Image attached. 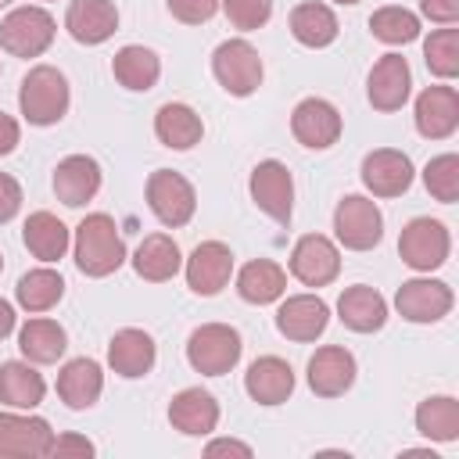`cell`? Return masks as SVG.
I'll return each instance as SVG.
<instances>
[{"label": "cell", "mask_w": 459, "mask_h": 459, "mask_svg": "<svg viewBox=\"0 0 459 459\" xmlns=\"http://www.w3.org/2000/svg\"><path fill=\"white\" fill-rule=\"evenodd\" d=\"M50 455H93V441L82 434H61V437H54Z\"/></svg>", "instance_id": "obj_44"}, {"label": "cell", "mask_w": 459, "mask_h": 459, "mask_svg": "<svg viewBox=\"0 0 459 459\" xmlns=\"http://www.w3.org/2000/svg\"><path fill=\"white\" fill-rule=\"evenodd\" d=\"M68 100H72L68 97V79L54 65H36L22 79L18 108H22L29 126H54V122H61L65 111H68Z\"/></svg>", "instance_id": "obj_2"}, {"label": "cell", "mask_w": 459, "mask_h": 459, "mask_svg": "<svg viewBox=\"0 0 459 459\" xmlns=\"http://www.w3.org/2000/svg\"><path fill=\"white\" fill-rule=\"evenodd\" d=\"M204 455H240V459H251V445L233 441V437H219V441L204 445Z\"/></svg>", "instance_id": "obj_46"}, {"label": "cell", "mask_w": 459, "mask_h": 459, "mask_svg": "<svg viewBox=\"0 0 459 459\" xmlns=\"http://www.w3.org/2000/svg\"><path fill=\"white\" fill-rule=\"evenodd\" d=\"M104 391V369L93 359H72L57 373V398L68 409H90Z\"/></svg>", "instance_id": "obj_26"}, {"label": "cell", "mask_w": 459, "mask_h": 459, "mask_svg": "<svg viewBox=\"0 0 459 459\" xmlns=\"http://www.w3.org/2000/svg\"><path fill=\"white\" fill-rule=\"evenodd\" d=\"M416 430L430 441H455L459 437V402L452 394H430L416 405Z\"/></svg>", "instance_id": "obj_35"}, {"label": "cell", "mask_w": 459, "mask_h": 459, "mask_svg": "<svg viewBox=\"0 0 459 459\" xmlns=\"http://www.w3.org/2000/svg\"><path fill=\"white\" fill-rule=\"evenodd\" d=\"M337 319L355 333H373L387 323V301L377 287H366V283L344 287L337 298Z\"/></svg>", "instance_id": "obj_25"}, {"label": "cell", "mask_w": 459, "mask_h": 459, "mask_svg": "<svg viewBox=\"0 0 459 459\" xmlns=\"http://www.w3.org/2000/svg\"><path fill=\"white\" fill-rule=\"evenodd\" d=\"M333 233L348 251H369L384 237V215L373 197L348 194L333 208Z\"/></svg>", "instance_id": "obj_8"}, {"label": "cell", "mask_w": 459, "mask_h": 459, "mask_svg": "<svg viewBox=\"0 0 459 459\" xmlns=\"http://www.w3.org/2000/svg\"><path fill=\"white\" fill-rule=\"evenodd\" d=\"M169 423L186 437H204L219 427V402L201 387H183L169 402Z\"/></svg>", "instance_id": "obj_24"}, {"label": "cell", "mask_w": 459, "mask_h": 459, "mask_svg": "<svg viewBox=\"0 0 459 459\" xmlns=\"http://www.w3.org/2000/svg\"><path fill=\"white\" fill-rule=\"evenodd\" d=\"M219 7L226 11L230 25L240 32H255L273 18V0H222Z\"/></svg>", "instance_id": "obj_40"}, {"label": "cell", "mask_w": 459, "mask_h": 459, "mask_svg": "<svg viewBox=\"0 0 459 459\" xmlns=\"http://www.w3.org/2000/svg\"><path fill=\"white\" fill-rule=\"evenodd\" d=\"M0 72H4V68H0Z\"/></svg>", "instance_id": "obj_52"}, {"label": "cell", "mask_w": 459, "mask_h": 459, "mask_svg": "<svg viewBox=\"0 0 459 459\" xmlns=\"http://www.w3.org/2000/svg\"><path fill=\"white\" fill-rule=\"evenodd\" d=\"M0 273H4V255H0Z\"/></svg>", "instance_id": "obj_49"}, {"label": "cell", "mask_w": 459, "mask_h": 459, "mask_svg": "<svg viewBox=\"0 0 459 459\" xmlns=\"http://www.w3.org/2000/svg\"><path fill=\"white\" fill-rule=\"evenodd\" d=\"M22 240H25V247H29L32 258H39L43 265H50V262L65 258V251L72 244V233H68V226L54 212H32L25 219V226H22Z\"/></svg>", "instance_id": "obj_28"}, {"label": "cell", "mask_w": 459, "mask_h": 459, "mask_svg": "<svg viewBox=\"0 0 459 459\" xmlns=\"http://www.w3.org/2000/svg\"><path fill=\"white\" fill-rule=\"evenodd\" d=\"M147 208L154 212V219L169 230H179L194 219L197 212V194L194 183L172 169H154L147 176Z\"/></svg>", "instance_id": "obj_6"}, {"label": "cell", "mask_w": 459, "mask_h": 459, "mask_svg": "<svg viewBox=\"0 0 459 459\" xmlns=\"http://www.w3.org/2000/svg\"><path fill=\"white\" fill-rule=\"evenodd\" d=\"M333 4H359V0H333Z\"/></svg>", "instance_id": "obj_48"}, {"label": "cell", "mask_w": 459, "mask_h": 459, "mask_svg": "<svg viewBox=\"0 0 459 459\" xmlns=\"http://www.w3.org/2000/svg\"><path fill=\"white\" fill-rule=\"evenodd\" d=\"M111 75L118 86L133 90V93H147L154 90V82L161 79V57L151 47L140 43H126L115 57H111Z\"/></svg>", "instance_id": "obj_27"}, {"label": "cell", "mask_w": 459, "mask_h": 459, "mask_svg": "<svg viewBox=\"0 0 459 459\" xmlns=\"http://www.w3.org/2000/svg\"><path fill=\"white\" fill-rule=\"evenodd\" d=\"M240 333L230 323H201L186 337V362L201 377H222L240 362Z\"/></svg>", "instance_id": "obj_3"}, {"label": "cell", "mask_w": 459, "mask_h": 459, "mask_svg": "<svg viewBox=\"0 0 459 459\" xmlns=\"http://www.w3.org/2000/svg\"><path fill=\"white\" fill-rule=\"evenodd\" d=\"M18 208H22V186L14 176L0 172V226L11 222L18 215Z\"/></svg>", "instance_id": "obj_42"}, {"label": "cell", "mask_w": 459, "mask_h": 459, "mask_svg": "<svg viewBox=\"0 0 459 459\" xmlns=\"http://www.w3.org/2000/svg\"><path fill=\"white\" fill-rule=\"evenodd\" d=\"M326 323H330V305L319 294H290L276 308V330L298 344L316 341L326 330Z\"/></svg>", "instance_id": "obj_17"}, {"label": "cell", "mask_w": 459, "mask_h": 459, "mask_svg": "<svg viewBox=\"0 0 459 459\" xmlns=\"http://www.w3.org/2000/svg\"><path fill=\"white\" fill-rule=\"evenodd\" d=\"M7 4H11V0H0V7H7Z\"/></svg>", "instance_id": "obj_50"}, {"label": "cell", "mask_w": 459, "mask_h": 459, "mask_svg": "<svg viewBox=\"0 0 459 459\" xmlns=\"http://www.w3.org/2000/svg\"><path fill=\"white\" fill-rule=\"evenodd\" d=\"M448 251H452V233L441 219H430V215H420V219H409L402 226V237H398V255L409 269L416 273H430V269H441L448 262Z\"/></svg>", "instance_id": "obj_4"}, {"label": "cell", "mask_w": 459, "mask_h": 459, "mask_svg": "<svg viewBox=\"0 0 459 459\" xmlns=\"http://www.w3.org/2000/svg\"><path fill=\"white\" fill-rule=\"evenodd\" d=\"M154 359H158V348H154V337L147 330L126 326L108 341V366L126 380L147 377L154 369Z\"/></svg>", "instance_id": "obj_22"}, {"label": "cell", "mask_w": 459, "mask_h": 459, "mask_svg": "<svg viewBox=\"0 0 459 459\" xmlns=\"http://www.w3.org/2000/svg\"><path fill=\"white\" fill-rule=\"evenodd\" d=\"M54 32H57V25H54L50 11L25 4V7L7 11V18L0 22V47L11 57H39L54 43Z\"/></svg>", "instance_id": "obj_5"}, {"label": "cell", "mask_w": 459, "mask_h": 459, "mask_svg": "<svg viewBox=\"0 0 459 459\" xmlns=\"http://www.w3.org/2000/svg\"><path fill=\"white\" fill-rule=\"evenodd\" d=\"M355 384V355L341 344H323L308 359V387L319 398H341Z\"/></svg>", "instance_id": "obj_18"}, {"label": "cell", "mask_w": 459, "mask_h": 459, "mask_svg": "<svg viewBox=\"0 0 459 459\" xmlns=\"http://www.w3.org/2000/svg\"><path fill=\"white\" fill-rule=\"evenodd\" d=\"M18 140H22V126H18V118H11L7 111H0V158L11 154V151L18 147Z\"/></svg>", "instance_id": "obj_45"}, {"label": "cell", "mask_w": 459, "mask_h": 459, "mask_svg": "<svg viewBox=\"0 0 459 459\" xmlns=\"http://www.w3.org/2000/svg\"><path fill=\"white\" fill-rule=\"evenodd\" d=\"M14 298H18V305H22L25 312L39 316V312L54 308V305L65 298V280H61V273H54V269H47V265L29 269V273L18 280Z\"/></svg>", "instance_id": "obj_36"}, {"label": "cell", "mask_w": 459, "mask_h": 459, "mask_svg": "<svg viewBox=\"0 0 459 459\" xmlns=\"http://www.w3.org/2000/svg\"><path fill=\"white\" fill-rule=\"evenodd\" d=\"M47 394V380L32 369V362L25 359H11V362H0V402L7 409H36Z\"/></svg>", "instance_id": "obj_30"}, {"label": "cell", "mask_w": 459, "mask_h": 459, "mask_svg": "<svg viewBox=\"0 0 459 459\" xmlns=\"http://www.w3.org/2000/svg\"><path fill=\"white\" fill-rule=\"evenodd\" d=\"M43 4H47V0H43Z\"/></svg>", "instance_id": "obj_51"}, {"label": "cell", "mask_w": 459, "mask_h": 459, "mask_svg": "<svg viewBox=\"0 0 459 459\" xmlns=\"http://www.w3.org/2000/svg\"><path fill=\"white\" fill-rule=\"evenodd\" d=\"M409 90H412V72H409V61L402 54H384L373 68H369V79H366V97L377 111L391 115L398 108H405L409 100Z\"/></svg>", "instance_id": "obj_16"}, {"label": "cell", "mask_w": 459, "mask_h": 459, "mask_svg": "<svg viewBox=\"0 0 459 459\" xmlns=\"http://www.w3.org/2000/svg\"><path fill=\"white\" fill-rule=\"evenodd\" d=\"M369 32L387 43V47H402V43H412L420 36V14L398 7V4H387L380 11L369 14Z\"/></svg>", "instance_id": "obj_37"}, {"label": "cell", "mask_w": 459, "mask_h": 459, "mask_svg": "<svg viewBox=\"0 0 459 459\" xmlns=\"http://www.w3.org/2000/svg\"><path fill=\"white\" fill-rule=\"evenodd\" d=\"M233 276V251L222 240H201L186 258V287L201 298H215Z\"/></svg>", "instance_id": "obj_15"}, {"label": "cell", "mask_w": 459, "mask_h": 459, "mask_svg": "<svg viewBox=\"0 0 459 459\" xmlns=\"http://www.w3.org/2000/svg\"><path fill=\"white\" fill-rule=\"evenodd\" d=\"M290 36L301 43V47H312V50H323V47H330L333 39H337V32H341V25H337V14L326 7V4H319V0H305V4H298L294 11H290Z\"/></svg>", "instance_id": "obj_32"}, {"label": "cell", "mask_w": 459, "mask_h": 459, "mask_svg": "<svg viewBox=\"0 0 459 459\" xmlns=\"http://www.w3.org/2000/svg\"><path fill=\"white\" fill-rule=\"evenodd\" d=\"M165 4H169V14H172L176 22H183V25H201V22H208V18L219 11L222 0H165Z\"/></svg>", "instance_id": "obj_41"}, {"label": "cell", "mask_w": 459, "mask_h": 459, "mask_svg": "<svg viewBox=\"0 0 459 459\" xmlns=\"http://www.w3.org/2000/svg\"><path fill=\"white\" fill-rule=\"evenodd\" d=\"M412 161L405 151L377 147L362 158V183L373 197H402L412 186Z\"/></svg>", "instance_id": "obj_14"}, {"label": "cell", "mask_w": 459, "mask_h": 459, "mask_svg": "<svg viewBox=\"0 0 459 459\" xmlns=\"http://www.w3.org/2000/svg\"><path fill=\"white\" fill-rule=\"evenodd\" d=\"M287 290V273L273 258H255L237 273V294L247 305H273Z\"/></svg>", "instance_id": "obj_33"}, {"label": "cell", "mask_w": 459, "mask_h": 459, "mask_svg": "<svg viewBox=\"0 0 459 459\" xmlns=\"http://www.w3.org/2000/svg\"><path fill=\"white\" fill-rule=\"evenodd\" d=\"M344 122H341V111L323 100V97H305L298 100V108L290 111V133L301 147L308 151H326L337 143Z\"/></svg>", "instance_id": "obj_12"}, {"label": "cell", "mask_w": 459, "mask_h": 459, "mask_svg": "<svg viewBox=\"0 0 459 459\" xmlns=\"http://www.w3.org/2000/svg\"><path fill=\"white\" fill-rule=\"evenodd\" d=\"M75 265L79 273L100 280V276H111L122 262H126V240L115 226V219L108 212H93L86 215L79 226H75Z\"/></svg>", "instance_id": "obj_1"}, {"label": "cell", "mask_w": 459, "mask_h": 459, "mask_svg": "<svg viewBox=\"0 0 459 459\" xmlns=\"http://www.w3.org/2000/svg\"><path fill=\"white\" fill-rule=\"evenodd\" d=\"M65 29L75 43L97 47L115 36L118 29V7L111 0H72L65 11Z\"/></svg>", "instance_id": "obj_20"}, {"label": "cell", "mask_w": 459, "mask_h": 459, "mask_svg": "<svg viewBox=\"0 0 459 459\" xmlns=\"http://www.w3.org/2000/svg\"><path fill=\"white\" fill-rule=\"evenodd\" d=\"M341 273V251L330 237L323 233H305L290 247V276L301 280L305 287H326Z\"/></svg>", "instance_id": "obj_11"}, {"label": "cell", "mask_w": 459, "mask_h": 459, "mask_svg": "<svg viewBox=\"0 0 459 459\" xmlns=\"http://www.w3.org/2000/svg\"><path fill=\"white\" fill-rule=\"evenodd\" d=\"M11 330H14V308H11V301L0 298V341H4Z\"/></svg>", "instance_id": "obj_47"}, {"label": "cell", "mask_w": 459, "mask_h": 459, "mask_svg": "<svg viewBox=\"0 0 459 459\" xmlns=\"http://www.w3.org/2000/svg\"><path fill=\"white\" fill-rule=\"evenodd\" d=\"M154 136L172 151H190L194 143H201L204 122L190 104L172 100V104H161L154 115Z\"/></svg>", "instance_id": "obj_31"}, {"label": "cell", "mask_w": 459, "mask_h": 459, "mask_svg": "<svg viewBox=\"0 0 459 459\" xmlns=\"http://www.w3.org/2000/svg\"><path fill=\"white\" fill-rule=\"evenodd\" d=\"M54 430L43 416L0 412V459H43L50 455Z\"/></svg>", "instance_id": "obj_10"}, {"label": "cell", "mask_w": 459, "mask_h": 459, "mask_svg": "<svg viewBox=\"0 0 459 459\" xmlns=\"http://www.w3.org/2000/svg\"><path fill=\"white\" fill-rule=\"evenodd\" d=\"M423 186L434 201L452 204L459 201V154H437L423 169Z\"/></svg>", "instance_id": "obj_39"}, {"label": "cell", "mask_w": 459, "mask_h": 459, "mask_svg": "<svg viewBox=\"0 0 459 459\" xmlns=\"http://www.w3.org/2000/svg\"><path fill=\"white\" fill-rule=\"evenodd\" d=\"M100 190V165L90 154H68L54 169V194L68 208H82Z\"/></svg>", "instance_id": "obj_21"}, {"label": "cell", "mask_w": 459, "mask_h": 459, "mask_svg": "<svg viewBox=\"0 0 459 459\" xmlns=\"http://www.w3.org/2000/svg\"><path fill=\"white\" fill-rule=\"evenodd\" d=\"M420 14L437 22V25H455L459 22V0H420Z\"/></svg>", "instance_id": "obj_43"}, {"label": "cell", "mask_w": 459, "mask_h": 459, "mask_svg": "<svg viewBox=\"0 0 459 459\" xmlns=\"http://www.w3.org/2000/svg\"><path fill=\"white\" fill-rule=\"evenodd\" d=\"M452 301H455L452 287L445 280H430V276L405 280L394 294V308L409 323H437L452 312Z\"/></svg>", "instance_id": "obj_13"}, {"label": "cell", "mask_w": 459, "mask_h": 459, "mask_svg": "<svg viewBox=\"0 0 459 459\" xmlns=\"http://www.w3.org/2000/svg\"><path fill=\"white\" fill-rule=\"evenodd\" d=\"M459 129V93L452 86H427L416 97V133L427 140H448Z\"/></svg>", "instance_id": "obj_19"}, {"label": "cell", "mask_w": 459, "mask_h": 459, "mask_svg": "<svg viewBox=\"0 0 459 459\" xmlns=\"http://www.w3.org/2000/svg\"><path fill=\"white\" fill-rule=\"evenodd\" d=\"M18 348H22V355H25L29 362H36V366H50V362H57V359L65 355V348H68V333H65L61 323L36 316V319H29V323L18 330Z\"/></svg>", "instance_id": "obj_34"}, {"label": "cell", "mask_w": 459, "mask_h": 459, "mask_svg": "<svg viewBox=\"0 0 459 459\" xmlns=\"http://www.w3.org/2000/svg\"><path fill=\"white\" fill-rule=\"evenodd\" d=\"M423 61H427L430 75H437V79H455V75H459V29H452V25L434 29V32L423 39Z\"/></svg>", "instance_id": "obj_38"}, {"label": "cell", "mask_w": 459, "mask_h": 459, "mask_svg": "<svg viewBox=\"0 0 459 459\" xmlns=\"http://www.w3.org/2000/svg\"><path fill=\"white\" fill-rule=\"evenodd\" d=\"M244 391L258 405H283L294 391V369L280 355H262L244 373Z\"/></svg>", "instance_id": "obj_23"}, {"label": "cell", "mask_w": 459, "mask_h": 459, "mask_svg": "<svg viewBox=\"0 0 459 459\" xmlns=\"http://www.w3.org/2000/svg\"><path fill=\"white\" fill-rule=\"evenodd\" d=\"M247 190H251V201L280 226L290 222V212H294V179H290V169L276 158H265L251 169V179H247Z\"/></svg>", "instance_id": "obj_9"}, {"label": "cell", "mask_w": 459, "mask_h": 459, "mask_svg": "<svg viewBox=\"0 0 459 459\" xmlns=\"http://www.w3.org/2000/svg\"><path fill=\"white\" fill-rule=\"evenodd\" d=\"M262 57L247 39H226L212 54V75L230 97H251L262 86Z\"/></svg>", "instance_id": "obj_7"}, {"label": "cell", "mask_w": 459, "mask_h": 459, "mask_svg": "<svg viewBox=\"0 0 459 459\" xmlns=\"http://www.w3.org/2000/svg\"><path fill=\"white\" fill-rule=\"evenodd\" d=\"M183 265V255H179V244L169 237V233H151L140 240V247L133 251V269L140 280L147 283H165L179 273Z\"/></svg>", "instance_id": "obj_29"}]
</instances>
